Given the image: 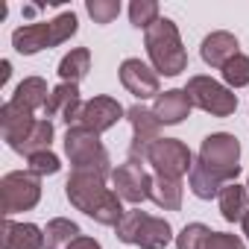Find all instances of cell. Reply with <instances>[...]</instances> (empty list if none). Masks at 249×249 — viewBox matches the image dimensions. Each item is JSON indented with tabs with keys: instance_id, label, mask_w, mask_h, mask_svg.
<instances>
[{
	"instance_id": "obj_1",
	"label": "cell",
	"mask_w": 249,
	"mask_h": 249,
	"mask_svg": "<svg viewBox=\"0 0 249 249\" xmlns=\"http://www.w3.org/2000/svg\"><path fill=\"white\" fill-rule=\"evenodd\" d=\"M106 179H108L106 173L73 170L65 182V194L76 211L88 214L100 226H117L126 211H123V199L114 194V188L106 185Z\"/></svg>"
},
{
	"instance_id": "obj_2",
	"label": "cell",
	"mask_w": 249,
	"mask_h": 249,
	"mask_svg": "<svg viewBox=\"0 0 249 249\" xmlns=\"http://www.w3.org/2000/svg\"><path fill=\"white\" fill-rule=\"evenodd\" d=\"M144 47L153 62V71L161 76H179L188 68V50L182 44L179 27L170 18H159L144 33Z\"/></svg>"
},
{
	"instance_id": "obj_3",
	"label": "cell",
	"mask_w": 249,
	"mask_h": 249,
	"mask_svg": "<svg viewBox=\"0 0 249 249\" xmlns=\"http://www.w3.org/2000/svg\"><path fill=\"white\" fill-rule=\"evenodd\" d=\"M79 30V21L73 12H62L59 18L53 21H36V24H24L12 33V47L21 53V56H36L41 50H50V47H59L65 44L71 36H76Z\"/></svg>"
},
{
	"instance_id": "obj_4",
	"label": "cell",
	"mask_w": 249,
	"mask_h": 249,
	"mask_svg": "<svg viewBox=\"0 0 249 249\" xmlns=\"http://www.w3.org/2000/svg\"><path fill=\"white\" fill-rule=\"evenodd\" d=\"M202 167H208L223 185L229 182H237V173H240V141L229 132H214L202 141L199 147V159H196Z\"/></svg>"
},
{
	"instance_id": "obj_5",
	"label": "cell",
	"mask_w": 249,
	"mask_h": 249,
	"mask_svg": "<svg viewBox=\"0 0 249 249\" xmlns=\"http://www.w3.org/2000/svg\"><path fill=\"white\" fill-rule=\"evenodd\" d=\"M65 156L71 159L73 170H94L111 176V159L100 144V135L82 126H71L65 132Z\"/></svg>"
},
{
	"instance_id": "obj_6",
	"label": "cell",
	"mask_w": 249,
	"mask_h": 249,
	"mask_svg": "<svg viewBox=\"0 0 249 249\" xmlns=\"http://www.w3.org/2000/svg\"><path fill=\"white\" fill-rule=\"evenodd\" d=\"M41 199V176L33 170H12L0 179V208L6 217L36 208Z\"/></svg>"
},
{
	"instance_id": "obj_7",
	"label": "cell",
	"mask_w": 249,
	"mask_h": 249,
	"mask_svg": "<svg viewBox=\"0 0 249 249\" xmlns=\"http://www.w3.org/2000/svg\"><path fill=\"white\" fill-rule=\"evenodd\" d=\"M185 91H188L191 103L196 108H202L205 114H211V117H229L237 108V94L229 85H223L211 76H191Z\"/></svg>"
},
{
	"instance_id": "obj_8",
	"label": "cell",
	"mask_w": 249,
	"mask_h": 249,
	"mask_svg": "<svg viewBox=\"0 0 249 249\" xmlns=\"http://www.w3.org/2000/svg\"><path fill=\"white\" fill-rule=\"evenodd\" d=\"M147 164L161 179H182V176L191 173L194 156H191V150L179 138H159L150 147V153H147Z\"/></svg>"
},
{
	"instance_id": "obj_9",
	"label": "cell",
	"mask_w": 249,
	"mask_h": 249,
	"mask_svg": "<svg viewBox=\"0 0 249 249\" xmlns=\"http://www.w3.org/2000/svg\"><path fill=\"white\" fill-rule=\"evenodd\" d=\"M153 176L147 173L144 161H123L111 170V185H114V194L123 199V202H132V205H141L144 199H150L153 194Z\"/></svg>"
},
{
	"instance_id": "obj_10",
	"label": "cell",
	"mask_w": 249,
	"mask_h": 249,
	"mask_svg": "<svg viewBox=\"0 0 249 249\" xmlns=\"http://www.w3.org/2000/svg\"><path fill=\"white\" fill-rule=\"evenodd\" d=\"M126 120L132 123V144H129V159L132 161H147L150 147L161 138V120L156 117L153 108H147L144 103H135L132 108H126Z\"/></svg>"
},
{
	"instance_id": "obj_11",
	"label": "cell",
	"mask_w": 249,
	"mask_h": 249,
	"mask_svg": "<svg viewBox=\"0 0 249 249\" xmlns=\"http://www.w3.org/2000/svg\"><path fill=\"white\" fill-rule=\"evenodd\" d=\"M123 114H126V108H123L114 97H94V100H85V103H82V111H79V117H76V126L103 135L106 129L114 126Z\"/></svg>"
},
{
	"instance_id": "obj_12",
	"label": "cell",
	"mask_w": 249,
	"mask_h": 249,
	"mask_svg": "<svg viewBox=\"0 0 249 249\" xmlns=\"http://www.w3.org/2000/svg\"><path fill=\"white\" fill-rule=\"evenodd\" d=\"M120 82H123V88H126L138 103H144L150 97L156 100L161 94L159 73L150 65H144L141 59H123V65H120Z\"/></svg>"
},
{
	"instance_id": "obj_13",
	"label": "cell",
	"mask_w": 249,
	"mask_h": 249,
	"mask_svg": "<svg viewBox=\"0 0 249 249\" xmlns=\"http://www.w3.org/2000/svg\"><path fill=\"white\" fill-rule=\"evenodd\" d=\"M82 111V97H79V85L76 82H59L50 97H47V106H44V117H59L68 123V129L76 126V117Z\"/></svg>"
},
{
	"instance_id": "obj_14",
	"label": "cell",
	"mask_w": 249,
	"mask_h": 249,
	"mask_svg": "<svg viewBox=\"0 0 249 249\" xmlns=\"http://www.w3.org/2000/svg\"><path fill=\"white\" fill-rule=\"evenodd\" d=\"M194 103L188 97L185 88H170V91H161L153 103V111L156 117L161 120V126H176V123H182L188 114H191Z\"/></svg>"
},
{
	"instance_id": "obj_15",
	"label": "cell",
	"mask_w": 249,
	"mask_h": 249,
	"mask_svg": "<svg viewBox=\"0 0 249 249\" xmlns=\"http://www.w3.org/2000/svg\"><path fill=\"white\" fill-rule=\"evenodd\" d=\"M0 246L3 249H44V229L36 223H12L9 217L0 226Z\"/></svg>"
},
{
	"instance_id": "obj_16",
	"label": "cell",
	"mask_w": 249,
	"mask_h": 249,
	"mask_svg": "<svg viewBox=\"0 0 249 249\" xmlns=\"http://www.w3.org/2000/svg\"><path fill=\"white\" fill-rule=\"evenodd\" d=\"M237 53H240V44H237V38H234L231 33H226V30H217V33L205 36V38H202V47H199L202 62L211 65V68H220V71H223Z\"/></svg>"
},
{
	"instance_id": "obj_17",
	"label": "cell",
	"mask_w": 249,
	"mask_h": 249,
	"mask_svg": "<svg viewBox=\"0 0 249 249\" xmlns=\"http://www.w3.org/2000/svg\"><path fill=\"white\" fill-rule=\"evenodd\" d=\"M50 144H53V123L47 120V117H38L33 126L21 135V138H15L9 147L18 153V156H36V153H44V150H50Z\"/></svg>"
},
{
	"instance_id": "obj_18",
	"label": "cell",
	"mask_w": 249,
	"mask_h": 249,
	"mask_svg": "<svg viewBox=\"0 0 249 249\" xmlns=\"http://www.w3.org/2000/svg\"><path fill=\"white\" fill-rule=\"evenodd\" d=\"M38 117H36V111H30V108H24V106H18V103H3V108H0V129H3V141L6 144H12L15 138H21L33 123H36Z\"/></svg>"
},
{
	"instance_id": "obj_19",
	"label": "cell",
	"mask_w": 249,
	"mask_h": 249,
	"mask_svg": "<svg viewBox=\"0 0 249 249\" xmlns=\"http://www.w3.org/2000/svg\"><path fill=\"white\" fill-rule=\"evenodd\" d=\"M173 240V229L164 217H153L147 214L138 226V234L132 240V246H141V249H164L167 243Z\"/></svg>"
},
{
	"instance_id": "obj_20",
	"label": "cell",
	"mask_w": 249,
	"mask_h": 249,
	"mask_svg": "<svg viewBox=\"0 0 249 249\" xmlns=\"http://www.w3.org/2000/svg\"><path fill=\"white\" fill-rule=\"evenodd\" d=\"M47 97H50V91H47V82L41 79V76H27L24 82H18V88H15V94H12V103H18V106H24V108H30V111H44V106H47Z\"/></svg>"
},
{
	"instance_id": "obj_21",
	"label": "cell",
	"mask_w": 249,
	"mask_h": 249,
	"mask_svg": "<svg viewBox=\"0 0 249 249\" xmlns=\"http://www.w3.org/2000/svg\"><path fill=\"white\" fill-rule=\"evenodd\" d=\"M217 199H220V214H223L226 223H237V220H243V214H246V202H249V191H246L243 185L229 182V185L220 191Z\"/></svg>"
},
{
	"instance_id": "obj_22",
	"label": "cell",
	"mask_w": 249,
	"mask_h": 249,
	"mask_svg": "<svg viewBox=\"0 0 249 249\" xmlns=\"http://www.w3.org/2000/svg\"><path fill=\"white\" fill-rule=\"evenodd\" d=\"M76 237H82V234H79V226L73 220L53 217L44 229V249H71V243Z\"/></svg>"
},
{
	"instance_id": "obj_23",
	"label": "cell",
	"mask_w": 249,
	"mask_h": 249,
	"mask_svg": "<svg viewBox=\"0 0 249 249\" xmlns=\"http://www.w3.org/2000/svg\"><path fill=\"white\" fill-rule=\"evenodd\" d=\"M188 188H191L194 196L211 199V196H220V191H223L226 185H223L208 167H202L199 161H194V167H191V173H188Z\"/></svg>"
},
{
	"instance_id": "obj_24",
	"label": "cell",
	"mask_w": 249,
	"mask_h": 249,
	"mask_svg": "<svg viewBox=\"0 0 249 249\" xmlns=\"http://www.w3.org/2000/svg\"><path fill=\"white\" fill-rule=\"evenodd\" d=\"M182 191H185L182 179H161V176H156L150 199L159 208H164V211H179L182 208Z\"/></svg>"
},
{
	"instance_id": "obj_25",
	"label": "cell",
	"mask_w": 249,
	"mask_h": 249,
	"mask_svg": "<svg viewBox=\"0 0 249 249\" xmlns=\"http://www.w3.org/2000/svg\"><path fill=\"white\" fill-rule=\"evenodd\" d=\"M91 71V50L88 47H73L62 62H59V76L62 82H76Z\"/></svg>"
},
{
	"instance_id": "obj_26",
	"label": "cell",
	"mask_w": 249,
	"mask_h": 249,
	"mask_svg": "<svg viewBox=\"0 0 249 249\" xmlns=\"http://www.w3.org/2000/svg\"><path fill=\"white\" fill-rule=\"evenodd\" d=\"M211 229L205 223H188L179 234H176V249H208L211 240Z\"/></svg>"
},
{
	"instance_id": "obj_27",
	"label": "cell",
	"mask_w": 249,
	"mask_h": 249,
	"mask_svg": "<svg viewBox=\"0 0 249 249\" xmlns=\"http://www.w3.org/2000/svg\"><path fill=\"white\" fill-rule=\"evenodd\" d=\"M159 18L161 15H159V3H156V0H132V3H129V21H132V27H138V30L147 33Z\"/></svg>"
},
{
	"instance_id": "obj_28",
	"label": "cell",
	"mask_w": 249,
	"mask_h": 249,
	"mask_svg": "<svg viewBox=\"0 0 249 249\" xmlns=\"http://www.w3.org/2000/svg\"><path fill=\"white\" fill-rule=\"evenodd\" d=\"M223 79H226L229 88H243V85H249V56L237 53V56L223 68Z\"/></svg>"
},
{
	"instance_id": "obj_29",
	"label": "cell",
	"mask_w": 249,
	"mask_h": 249,
	"mask_svg": "<svg viewBox=\"0 0 249 249\" xmlns=\"http://www.w3.org/2000/svg\"><path fill=\"white\" fill-rule=\"evenodd\" d=\"M144 217H147V211H141V208H132V211L123 214V220L114 226L117 240H120V243H132V240H135V234H138V226H141V220H144Z\"/></svg>"
},
{
	"instance_id": "obj_30",
	"label": "cell",
	"mask_w": 249,
	"mask_h": 249,
	"mask_svg": "<svg viewBox=\"0 0 249 249\" xmlns=\"http://www.w3.org/2000/svg\"><path fill=\"white\" fill-rule=\"evenodd\" d=\"M27 164H30V170H33L36 176H56V173L62 170V161H59V156H56L53 150H44V153L30 156Z\"/></svg>"
},
{
	"instance_id": "obj_31",
	"label": "cell",
	"mask_w": 249,
	"mask_h": 249,
	"mask_svg": "<svg viewBox=\"0 0 249 249\" xmlns=\"http://www.w3.org/2000/svg\"><path fill=\"white\" fill-rule=\"evenodd\" d=\"M85 9L94 18V24H111L120 15V3H117V0H88Z\"/></svg>"
},
{
	"instance_id": "obj_32",
	"label": "cell",
	"mask_w": 249,
	"mask_h": 249,
	"mask_svg": "<svg viewBox=\"0 0 249 249\" xmlns=\"http://www.w3.org/2000/svg\"><path fill=\"white\" fill-rule=\"evenodd\" d=\"M208 249H246L243 240L237 234H229V231H214L211 240H208Z\"/></svg>"
},
{
	"instance_id": "obj_33",
	"label": "cell",
	"mask_w": 249,
	"mask_h": 249,
	"mask_svg": "<svg viewBox=\"0 0 249 249\" xmlns=\"http://www.w3.org/2000/svg\"><path fill=\"white\" fill-rule=\"evenodd\" d=\"M71 249H103V246H100L94 237H85V234H82V237H76V240L71 243Z\"/></svg>"
},
{
	"instance_id": "obj_34",
	"label": "cell",
	"mask_w": 249,
	"mask_h": 249,
	"mask_svg": "<svg viewBox=\"0 0 249 249\" xmlns=\"http://www.w3.org/2000/svg\"><path fill=\"white\" fill-rule=\"evenodd\" d=\"M0 71H3V73H0V85H6L9 82V73H12V65L9 62H0Z\"/></svg>"
},
{
	"instance_id": "obj_35",
	"label": "cell",
	"mask_w": 249,
	"mask_h": 249,
	"mask_svg": "<svg viewBox=\"0 0 249 249\" xmlns=\"http://www.w3.org/2000/svg\"><path fill=\"white\" fill-rule=\"evenodd\" d=\"M240 226H243V234H246V240H249V211L243 214V220H240Z\"/></svg>"
},
{
	"instance_id": "obj_36",
	"label": "cell",
	"mask_w": 249,
	"mask_h": 249,
	"mask_svg": "<svg viewBox=\"0 0 249 249\" xmlns=\"http://www.w3.org/2000/svg\"><path fill=\"white\" fill-rule=\"evenodd\" d=\"M246 191H249V182H246Z\"/></svg>"
}]
</instances>
